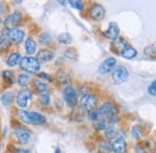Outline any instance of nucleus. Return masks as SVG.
Here are the masks:
<instances>
[{
	"label": "nucleus",
	"mask_w": 156,
	"mask_h": 153,
	"mask_svg": "<svg viewBox=\"0 0 156 153\" xmlns=\"http://www.w3.org/2000/svg\"><path fill=\"white\" fill-rule=\"evenodd\" d=\"M98 116V119H106V121H111L113 118L117 117L118 114V109L115 106L114 103H111V101H107L101 107H98L96 110Z\"/></svg>",
	"instance_id": "1"
},
{
	"label": "nucleus",
	"mask_w": 156,
	"mask_h": 153,
	"mask_svg": "<svg viewBox=\"0 0 156 153\" xmlns=\"http://www.w3.org/2000/svg\"><path fill=\"white\" fill-rule=\"evenodd\" d=\"M20 66L23 70H25L27 73H29V74H35L40 70L41 64H40V62L36 58L24 57L22 58V60H20Z\"/></svg>",
	"instance_id": "2"
},
{
	"label": "nucleus",
	"mask_w": 156,
	"mask_h": 153,
	"mask_svg": "<svg viewBox=\"0 0 156 153\" xmlns=\"http://www.w3.org/2000/svg\"><path fill=\"white\" fill-rule=\"evenodd\" d=\"M80 104H82V107L90 114V112L95 111V109L98 106V98L94 95V94L87 93V94H84V95L82 96Z\"/></svg>",
	"instance_id": "3"
},
{
	"label": "nucleus",
	"mask_w": 156,
	"mask_h": 153,
	"mask_svg": "<svg viewBox=\"0 0 156 153\" xmlns=\"http://www.w3.org/2000/svg\"><path fill=\"white\" fill-rule=\"evenodd\" d=\"M33 99V94L29 89L24 88L22 89L20 93L17 94V98H16V101H17V105L20 106L22 110L27 109L29 105H30V101Z\"/></svg>",
	"instance_id": "4"
},
{
	"label": "nucleus",
	"mask_w": 156,
	"mask_h": 153,
	"mask_svg": "<svg viewBox=\"0 0 156 153\" xmlns=\"http://www.w3.org/2000/svg\"><path fill=\"white\" fill-rule=\"evenodd\" d=\"M112 77H113L115 83H119V84L124 83V82H126L129 80V71H127V69L125 66L119 65V66H115V69L113 70Z\"/></svg>",
	"instance_id": "5"
},
{
	"label": "nucleus",
	"mask_w": 156,
	"mask_h": 153,
	"mask_svg": "<svg viewBox=\"0 0 156 153\" xmlns=\"http://www.w3.org/2000/svg\"><path fill=\"white\" fill-rule=\"evenodd\" d=\"M62 96H64L65 103H66L69 106L73 107V106L77 104V93H76V91H75L71 86H67V87L64 89Z\"/></svg>",
	"instance_id": "6"
},
{
	"label": "nucleus",
	"mask_w": 156,
	"mask_h": 153,
	"mask_svg": "<svg viewBox=\"0 0 156 153\" xmlns=\"http://www.w3.org/2000/svg\"><path fill=\"white\" fill-rule=\"evenodd\" d=\"M22 21V13L20 11H15L13 13L9 15L6 19H5V27L7 30H11V29H15Z\"/></svg>",
	"instance_id": "7"
},
{
	"label": "nucleus",
	"mask_w": 156,
	"mask_h": 153,
	"mask_svg": "<svg viewBox=\"0 0 156 153\" xmlns=\"http://www.w3.org/2000/svg\"><path fill=\"white\" fill-rule=\"evenodd\" d=\"M115 65H117V59L113 57L107 58L106 60H103L100 66H98V73L102 74V75H106L108 73H111L112 70L115 69Z\"/></svg>",
	"instance_id": "8"
},
{
	"label": "nucleus",
	"mask_w": 156,
	"mask_h": 153,
	"mask_svg": "<svg viewBox=\"0 0 156 153\" xmlns=\"http://www.w3.org/2000/svg\"><path fill=\"white\" fill-rule=\"evenodd\" d=\"M7 38L13 43H20L24 39V32L20 28H15L11 30H7Z\"/></svg>",
	"instance_id": "9"
},
{
	"label": "nucleus",
	"mask_w": 156,
	"mask_h": 153,
	"mask_svg": "<svg viewBox=\"0 0 156 153\" xmlns=\"http://www.w3.org/2000/svg\"><path fill=\"white\" fill-rule=\"evenodd\" d=\"M15 133H16V136H17V139H18V141H20V144L25 145V144L29 142V140H30V132L28 129H25L23 127H16L15 128Z\"/></svg>",
	"instance_id": "10"
},
{
	"label": "nucleus",
	"mask_w": 156,
	"mask_h": 153,
	"mask_svg": "<svg viewBox=\"0 0 156 153\" xmlns=\"http://www.w3.org/2000/svg\"><path fill=\"white\" fill-rule=\"evenodd\" d=\"M90 17L95 21H101L105 17V9L100 5V4H94L91 7H90Z\"/></svg>",
	"instance_id": "11"
},
{
	"label": "nucleus",
	"mask_w": 156,
	"mask_h": 153,
	"mask_svg": "<svg viewBox=\"0 0 156 153\" xmlns=\"http://www.w3.org/2000/svg\"><path fill=\"white\" fill-rule=\"evenodd\" d=\"M112 151L114 153H125L126 151V142L125 139L121 136H118L112 142Z\"/></svg>",
	"instance_id": "12"
},
{
	"label": "nucleus",
	"mask_w": 156,
	"mask_h": 153,
	"mask_svg": "<svg viewBox=\"0 0 156 153\" xmlns=\"http://www.w3.org/2000/svg\"><path fill=\"white\" fill-rule=\"evenodd\" d=\"M119 33H120L119 27H118L115 23H111L109 27H108V29L103 32V35L107 39H111V40L114 41V40H117L119 38Z\"/></svg>",
	"instance_id": "13"
},
{
	"label": "nucleus",
	"mask_w": 156,
	"mask_h": 153,
	"mask_svg": "<svg viewBox=\"0 0 156 153\" xmlns=\"http://www.w3.org/2000/svg\"><path fill=\"white\" fill-rule=\"evenodd\" d=\"M53 58H54V52L51 51V50L44 48V50H41L39 53H37V58L36 59L39 60L40 64H41V63H48Z\"/></svg>",
	"instance_id": "14"
},
{
	"label": "nucleus",
	"mask_w": 156,
	"mask_h": 153,
	"mask_svg": "<svg viewBox=\"0 0 156 153\" xmlns=\"http://www.w3.org/2000/svg\"><path fill=\"white\" fill-rule=\"evenodd\" d=\"M127 46H129V45H126V41H125L124 39L118 38L117 40H114V41H113L112 50H113L115 53H120V54H121V52H122Z\"/></svg>",
	"instance_id": "15"
},
{
	"label": "nucleus",
	"mask_w": 156,
	"mask_h": 153,
	"mask_svg": "<svg viewBox=\"0 0 156 153\" xmlns=\"http://www.w3.org/2000/svg\"><path fill=\"white\" fill-rule=\"evenodd\" d=\"M36 42L33 38H28L25 40V51L28 54H34L36 52Z\"/></svg>",
	"instance_id": "16"
},
{
	"label": "nucleus",
	"mask_w": 156,
	"mask_h": 153,
	"mask_svg": "<svg viewBox=\"0 0 156 153\" xmlns=\"http://www.w3.org/2000/svg\"><path fill=\"white\" fill-rule=\"evenodd\" d=\"M20 60H22V58H20V53L13 52V53H11V54L7 57L6 63H7V65H9V66H16V65H18V64H20Z\"/></svg>",
	"instance_id": "17"
},
{
	"label": "nucleus",
	"mask_w": 156,
	"mask_h": 153,
	"mask_svg": "<svg viewBox=\"0 0 156 153\" xmlns=\"http://www.w3.org/2000/svg\"><path fill=\"white\" fill-rule=\"evenodd\" d=\"M29 118H30V123L34 124H43L46 121L44 116H42L39 112H29Z\"/></svg>",
	"instance_id": "18"
},
{
	"label": "nucleus",
	"mask_w": 156,
	"mask_h": 153,
	"mask_svg": "<svg viewBox=\"0 0 156 153\" xmlns=\"http://www.w3.org/2000/svg\"><path fill=\"white\" fill-rule=\"evenodd\" d=\"M120 56H121L122 58H125V59H133V58L137 56V51L133 48V47L127 46V47L121 52Z\"/></svg>",
	"instance_id": "19"
},
{
	"label": "nucleus",
	"mask_w": 156,
	"mask_h": 153,
	"mask_svg": "<svg viewBox=\"0 0 156 153\" xmlns=\"http://www.w3.org/2000/svg\"><path fill=\"white\" fill-rule=\"evenodd\" d=\"M34 87L35 89L39 92L40 94H44V93H48V88H47V84L44 82H42L41 80H35L34 81Z\"/></svg>",
	"instance_id": "20"
},
{
	"label": "nucleus",
	"mask_w": 156,
	"mask_h": 153,
	"mask_svg": "<svg viewBox=\"0 0 156 153\" xmlns=\"http://www.w3.org/2000/svg\"><path fill=\"white\" fill-rule=\"evenodd\" d=\"M98 151H100V153H111L112 144L108 141H101L98 145Z\"/></svg>",
	"instance_id": "21"
},
{
	"label": "nucleus",
	"mask_w": 156,
	"mask_h": 153,
	"mask_svg": "<svg viewBox=\"0 0 156 153\" xmlns=\"http://www.w3.org/2000/svg\"><path fill=\"white\" fill-rule=\"evenodd\" d=\"M13 99H15L13 93H5V94H2V96H1V103L5 106H10L12 104Z\"/></svg>",
	"instance_id": "22"
},
{
	"label": "nucleus",
	"mask_w": 156,
	"mask_h": 153,
	"mask_svg": "<svg viewBox=\"0 0 156 153\" xmlns=\"http://www.w3.org/2000/svg\"><path fill=\"white\" fill-rule=\"evenodd\" d=\"M2 78L4 81L7 83V84H12L15 82V76H13V73L10 71V70H5L2 73Z\"/></svg>",
	"instance_id": "23"
},
{
	"label": "nucleus",
	"mask_w": 156,
	"mask_h": 153,
	"mask_svg": "<svg viewBox=\"0 0 156 153\" xmlns=\"http://www.w3.org/2000/svg\"><path fill=\"white\" fill-rule=\"evenodd\" d=\"M105 135L108 140H112V139H115L117 137V129L114 127H107V129L105 130Z\"/></svg>",
	"instance_id": "24"
},
{
	"label": "nucleus",
	"mask_w": 156,
	"mask_h": 153,
	"mask_svg": "<svg viewBox=\"0 0 156 153\" xmlns=\"http://www.w3.org/2000/svg\"><path fill=\"white\" fill-rule=\"evenodd\" d=\"M17 81H18V84H20V87H27L29 81H30V76L27 75V74H20Z\"/></svg>",
	"instance_id": "25"
},
{
	"label": "nucleus",
	"mask_w": 156,
	"mask_h": 153,
	"mask_svg": "<svg viewBox=\"0 0 156 153\" xmlns=\"http://www.w3.org/2000/svg\"><path fill=\"white\" fill-rule=\"evenodd\" d=\"M94 128L100 132V130H106L107 129V121L106 119H98L96 122H94Z\"/></svg>",
	"instance_id": "26"
},
{
	"label": "nucleus",
	"mask_w": 156,
	"mask_h": 153,
	"mask_svg": "<svg viewBox=\"0 0 156 153\" xmlns=\"http://www.w3.org/2000/svg\"><path fill=\"white\" fill-rule=\"evenodd\" d=\"M58 40L61 42V43H64V45H69V43H71L72 38H71V35H70V34L64 33V34H60V35H59Z\"/></svg>",
	"instance_id": "27"
},
{
	"label": "nucleus",
	"mask_w": 156,
	"mask_h": 153,
	"mask_svg": "<svg viewBox=\"0 0 156 153\" xmlns=\"http://www.w3.org/2000/svg\"><path fill=\"white\" fill-rule=\"evenodd\" d=\"M9 47H10V40H9V38H2L1 41H0V52L9 50Z\"/></svg>",
	"instance_id": "28"
},
{
	"label": "nucleus",
	"mask_w": 156,
	"mask_h": 153,
	"mask_svg": "<svg viewBox=\"0 0 156 153\" xmlns=\"http://www.w3.org/2000/svg\"><path fill=\"white\" fill-rule=\"evenodd\" d=\"M18 117L20 118V121H23L24 123H30V118H29V112L24 111V110H20L18 112Z\"/></svg>",
	"instance_id": "29"
},
{
	"label": "nucleus",
	"mask_w": 156,
	"mask_h": 153,
	"mask_svg": "<svg viewBox=\"0 0 156 153\" xmlns=\"http://www.w3.org/2000/svg\"><path fill=\"white\" fill-rule=\"evenodd\" d=\"M40 104L43 105V106H47L49 104V94L48 93H44V94L40 95Z\"/></svg>",
	"instance_id": "30"
},
{
	"label": "nucleus",
	"mask_w": 156,
	"mask_h": 153,
	"mask_svg": "<svg viewBox=\"0 0 156 153\" xmlns=\"http://www.w3.org/2000/svg\"><path fill=\"white\" fill-rule=\"evenodd\" d=\"M69 4L73 9H76V10H83L84 9V2L83 1H76V0H73V1H70Z\"/></svg>",
	"instance_id": "31"
},
{
	"label": "nucleus",
	"mask_w": 156,
	"mask_h": 153,
	"mask_svg": "<svg viewBox=\"0 0 156 153\" xmlns=\"http://www.w3.org/2000/svg\"><path fill=\"white\" fill-rule=\"evenodd\" d=\"M148 93H149L150 95L156 96V80H154V81L150 83V86L148 87Z\"/></svg>",
	"instance_id": "32"
},
{
	"label": "nucleus",
	"mask_w": 156,
	"mask_h": 153,
	"mask_svg": "<svg viewBox=\"0 0 156 153\" xmlns=\"http://www.w3.org/2000/svg\"><path fill=\"white\" fill-rule=\"evenodd\" d=\"M132 136H133L136 140H139L140 136H142V132H140V129H139L137 125H135V127L132 128Z\"/></svg>",
	"instance_id": "33"
},
{
	"label": "nucleus",
	"mask_w": 156,
	"mask_h": 153,
	"mask_svg": "<svg viewBox=\"0 0 156 153\" xmlns=\"http://www.w3.org/2000/svg\"><path fill=\"white\" fill-rule=\"evenodd\" d=\"M65 56L69 59H76V52H75L73 48H69V50L65 51Z\"/></svg>",
	"instance_id": "34"
},
{
	"label": "nucleus",
	"mask_w": 156,
	"mask_h": 153,
	"mask_svg": "<svg viewBox=\"0 0 156 153\" xmlns=\"http://www.w3.org/2000/svg\"><path fill=\"white\" fill-rule=\"evenodd\" d=\"M49 41H51V36H49L48 34H42V35L40 36V42H41L42 45H47Z\"/></svg>",
	"instance_id": "35"
},
{
	"label": "nucleus",
	"mask_w": 156,
	"mask_h": 153,
	"mask_svg": "<svg viewBox=\"0 0 156 153\" xmlns=\"http://www.w3.org/2000/svg\"><path fill=\"white\" fill-rule=\"evenodd\" d=\"M58 77H59V81H60L61 83H69V82H70L69 78H67V76H66L65 74H60Z\"/></svg>",
	"instance_id": "36"
},
{
	"label": "nucleus",
	"mask_w": 156,
	"mask_h": 153,
	"mask_svg": "<svg viewBox=\"0 0 156 153\" xmlns=\"http://www.w3.org/2000/svg\"><path fill=\"white\" fill-rule=\"evenodd\" d=\"M39 77L42 80H47V81H52V77L48 76V74H46V73H41V74H39Z\"/></svg>",
	"instance_id": "37"
},
{
	"label": "nucleus",
	"mask_w": 156,
	"mask_h": 153,
	"mask_svg": "<svg viewBox=\"0 0 156 153\" xmlns=\"http://www.w3.org/2000/svg\"><path fill=\"white\" fill-rule=\"evenodd\" d=\"M6 11V7H5V4L0 1V13H4Z\"/></svg>",
	"instance_id": "38"
},
{
	"label": "nucleus",
	"mask_w": 156,
	"mask_h": 153,
	"mask_svg": "<svg viewBox=\"0 0 156 153\" xmlns=\"http://www.w3.org/2000/svg\"><path fill=\"white\" fill-rule=\"evenodd\" d=\"M0 23H1V18H0Z\"/></svg>",
	"instance_id": "39"
}]
</instances>
